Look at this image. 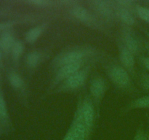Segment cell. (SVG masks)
Wrapping results in <instances>:
<instances>
[{"label": "cell", "mask_w": 149, "mask_h": 140, "mask_svg": "<svg viewBox=\"0 0 149 140\" xmlns=\"http://www.w3.org/2000/svg\"><path fill=\"white\" fill-rule=\"evenodd\" d=\"M41 60V55L39 52L33 51L30 52L26 57V64L31 68L36 66Z\"/></svg>", "instance_id": "9a60e30c"}, {"label": "cell", "mask_w": 149, "mask_h": 140, "mask_svg": "<svg viewBox=\"0 0 149 140\" xmlns=\"http://www.w3.org/2000/svg\"><path fill=\"white\" fill-rule=\"evenodd\" d=\"M132 106L135 108H148L149 96H146L138 98L132 103Z\"/></svg>", "instance_id": "ac0fdd59"}, {"label": "cell", "mask_w": 149, "mask_h": 140, "mask_svg": "<svg viewBox=\"0 0 149 140\" xmlns=\"http://www.w3.org/2000/svg\"><path fill=\"white\" fill-rule=\"evenodd\" d=\"M143 64L146 68L149 70V58H146L143 60Z\"/></svg>", "instance_id": "d4e9b609"}, {"label": "cell", "mask_w": 149, "mask_h": 140, "mask_svg": "<svg viewBox=\"0 0 149 140\" xmlns=\"http://www.w3.org/2000/svg\"><path fill=\"white\" fill-rule=\"evenodd\" d=\"M80 116L87 128H90L93 125V120H94V110L90 103L86 102L82 105Z\"/></svg>", "instance_id": "5b68a950"}, {"label": "cell", "mask_w": 149, "mask_h": 140, "mask_svg": "<svg viewBox=\"0 0 149 140\" xmlns=\"http://www.w3.org/2000/svg\"><path fill=\"white\" fill-rule=\"evenodd\" d=\"M44 30L43 26H38L32 28L26 34V40L29 43L34 42L42 34Z\"/></svg>", "instance_id": "7c38bea8"}, {"label": "cell", "mask_w": 149, "mask_h": 140, "mask_svg": "<svg viewBox=\"0 0 149 140\" xmlns=\"http://www.w3.org/2000/svg\"><path fill=\"white\" fill-rule=\"evenodd\" d=\"M81 61L79 62L73 63V64H66L63 66L60 67L58 69V73L55 77V80L56 82L61 81L63 80H66L71 76L74 75L75 73L79 71V69L81 68Z\"/></svg>", "instance_id": "3957f363"}, {"label": "cell", "mask_w": 149, "mask_h": 140, "mask_svg": "<svg viewBox=\"0 0 149 140\" xmlns=\"http://www.w3.org/2000/svg\"><path fill=\"white\" fill-rule=\"evenodd\" d=\"M120 60L122 64L127 68H132L135 64V59H134V55L127 48L123 47L120 50Z\"/></svg>", "instance_id": "30bf717a"}, {"label": "cell", "mask_w": 149, "mask_h": 140, "mask_svg": "<svg viewBox=\"0 0 149 140\" xmlns=\"http://www.w3.org/2000/svg\"><path fill=\"white\" fill-rule=\"evenodd\" d=\"M110 77L118 85L125 87L129 85L130 77L127 71L122 67L116 66L111 69Z\"/></svg>", "instance_id": "7a4b0ae2"}, {"label": "cell", "mask_w": 149, "mask_h": 140, "mask_svg": "<svg viewBox=\"0 0 149 140\" xmlns=\"http://www.w3.org/2000/svg\"><path fill=\"white\" fill-rule=\"evenodd\" d=\"M87 77V69L79 70L74 75L71 76L65 80L64 87L67 89H76L84 84Z\"/></svg>", "instance_id": "277c9868"}, {"label": "cell", "mask_w": 149, "mask_h": 140, "mask_svg": "<svg viewBox=\"0 0 149 140\" xmlns=\"http://www.w3.org/2000/svg\"><path fill=\"white\" fill-rule=\"evenodd\" d=\"M105 90H106V84L104 80L100 77L95 78L92 82L90 85V91L95 97L99 98L103 96Z\"/></svg>", "instance_id": "9c48e42d"}, {"label": "cell", "mask_w": 149, "mask_h": 140, "mask_svg": "<svg viewBox=\"0 0 149 140\" xmlns=\"http://www.w3.org/2000/svg\"><path fill=\"white\" fill-rule=\"evenodd\" d=\"M125 48H127L132 54L136 53L138 50V44L136 39L132 35L127 34L125 36Z\"/></svg>", "instance_id": "4fadbf2b"}, {"label": "cell", "mask_w": 149, "mask_h": 140, "mask_svg": "<svg viewBox=\"0 0 149 140\" xmlns=\"http://www.w3.org/2000/svg\"><path fill=\"white\" fill-rule=\"evenodd\" d=\"M8 79L11 85L15 88H20L23 85V79L17 73H10L8 76Z\"/></svg>", "instance_id": "e0dca14e"}, {"label": "cell", "mask_w": 149, "mask_h": 140, "mask_svg": "<svg viewBox=\"0 0 149 140\" xmlns=\"http://www.w3.org/2000/svg\"><path fill=\"white\" fill-rule=\"evenodd\" d=\"M148 36H149V33H148Z\"/></svg>", "instance_id": "f1b7e54d"}, {"label": "cell", "mask_w": 149, "mask_h": 140, "mask_svg": "<svg viewBox=\"0 0 149 140\" xmlns=\"http://www.w3.org/2000/svg\"><path fill=\"white\" fill-rule=\"evenodd\" d=\"M137 13L138 16L144 21L149 23V10L146 7L138 6L137 7Z\"/></svg>", "instance_id": "d6986e66"}, {"label": "cell", "mask_w": 149, "mask_h": 140, "mask_svg": "<svg viewBox=\"0 0 149 140\" xmlns=\"http://www.w3.org/2000/svg\"><path fill=\"white\" fill-rule=\"evenodd\" d=\"M24 50V46L21 41H15L11 50L12 56L15 61H17L22 55Z\"/></svg>", "instance_id": "2e32d148"}, {"label": "cell", "mask_w": 149, "mask_h": 140, "mask_svg": "<svg viewBox=\"0 0 149 140\" xmlns=\"http://www.w3.org/2000/svg\"><path fill=\"white\" fill-rule=\"evenodd\" d=\"M32 3H33V4H36V5H39V6H45V5H47L48 4H49V2L48 1H42V0H38V1H32Z\"/></svg>", "instance_id": "44dd1931"}, {"label": "cell", "mask_w": 149, "mask_h": 140, "mask_svg": "<svg viewBox=\"0 0 149 140\" xmlns=\"http://www.w3.org/2000/svg\"><path fill=\"white\" fill-rule=\"evenodd\" d=\"M73 15L77 19L79 20L80 21L84 22V23H90L93 20V17L91 14L89 13L88 10L83 7L82 6L77 5L73 7L71 10Z\"/></svg>", "instance_id": "52a82bcc"}, {"label": "cell", "mask_w": 149, "mask_h": 140, "mask_svg": "<svg viewBox=\"0 0 149 140\" xmlns=\"http://www.w3.org/2000/svg\"><path fill=\"white\" fill-rule=\"evenodd\" d=\"M93 4H94V7L95 10L97 11V13H99L100 15L104 16V17H111L112 15H113V12H112L110 6L106 1H94Z\"/></svg>", "instance_id": "8fae6325"}, {"label": "cell", "mask_w": 149, "mask_h": 140, "mask_svg": "<svg viewBox=\"0 0 149 140\" xmlns=\"http://www.w3.org/2000/svg\"><path fill=\"white\" fill-rule=\"evenodd\" d=\"M84 55V52L81 50H71L55 58L54 61V65L55 66L61 67L66 64L81 61Z\"/></svg>", "instance_id": "6da1fadb"}, {"label": "cell", "mask_w": 149, "mask_h": 140, "mask_svg": "<svg viewBox=\"0 0 149 140\" xmlns=\"http://www.w3.org/2000/svg\"><path fill=\"white\" fill-rule=\"evenodd\" d=\"M143 86L146 90H149V77H146L144 79V80L143 81Z\"/></svg>", "instance_id": "7402d4cb"}, {"label": "cell", "mask_w": 149, "mask_h": 140, "mask_svg": "<svg viewBox=\"0 0 149 140\" xmlns=\"http://www.w3.org/2000/svg\"><path fill=\"white\" fill-rule=\"evenodd\" d=\"M118 16L119 18L128 25H133L135 23V18L131 14L130 12L125 8H120L117 11Z\"/></svg>", "instance_id": "5bb4252c"}, {"label": "cell", "mask_w": 149, "mask_h": 140, "mask_svg": "<svg viewBox=\"0 0 149 140\" xmlns=\"http://www.w3.org/2000/svg\"><path fill=\"white\" fill-rule=\"evenodd\" d=\"M87 126L84 123L81 118H80L74 123L70 131L72 133L77 140H84L87 134Z\"/></svg>", "instance_id": "8992f818"}, {"label": "cell", "mask_w": 149, "mask_h": 140, "mask_svg": "<svg viewBox=\"0 0 149 140\" xmlns=\"http://www.w3.org/2000/svg\"><path fill=\"white\" fill-rule=\"evenodd\" d=\"M1 60H2V50L0 47V64L1 63Z\"/></svg>", "instance_id": "484cf974"}, {"label": "cell", "mask_w": 149, "mask_h": 140, "mask_svg": "<svg viewBox=\"0 0 149 140\" xmlns=\"http://www.w3.org/2000/svg\"><path fill=\"white\" fill-rule=\"evenodd\" d=\"M134 140H146V139L144 136L143 134H138Z\"/></svg>", "instance_id": "cb8c5ba5"}, {"label": "cell", "mask_w": 149, "mask_h": 140, "mask_svg": "<svg viewBox=\"0 0 149 140\" xmlns=\"http://www.w3.org/2000/svg\"><path fill=\"white\" fill-rule=\"evenodd\" d=\"M148 52H149V46H148Z\"/></svg>", "instance_id": "83f0119b"}, {"label": "cell", "mask_w": 149, "mask_h": 140, "mask_svg": "<svg viewBox=\"0 0 149 140\" xmlns=\"http://www.w3.org/2000/svg\"><path fill=\"white\" fill-rule=\"evenodd\" d=\"M1 28H2V25H1V23H0V29H1Z\"/></svg>", "instance_id": "4316f807"}, {"label": "cell", "mask_w": 149, "mask_h": 140, "mask_svg": "<svg viewBox=\"0 0 149 140\" xmlns=\"http://www.w3.org/2000/svg\"><path fill=\"white\" fill-rule=\"evenodd\" d=\"M15 41L14 36L10 32H4L0 37V47L4 52H8L13 48Z\"/></svg>", "instance_id": "ba28073f"}, {"label": "cell", "mask_w": 149, "mask_h": 140, "mask_svg": "<svg viewBox=\"0 0 149 140\" xmlns=\"http://www.w3.org/2000/svg\"><path fill=\"white\" fill-rule=\"evenodd\" d=\"M63 140H77V139H76V138L74 137V136L73 135L72 133H71V131H69V132L65 135V136L64 137Z\"/></svg>", "instance_id": "603a6c76"}, {"label": "cell", "mask_w": 149, "mask_h": 140, "mask_svg": "<svg viewBox=\"0 0 149 140\" xmlns=\"http://www.w3.org/2000/svg\"><path fill=\"white\" fill-rule=\"evenodd\" d=\"M0 118H7V105H6V102L4 101V97L1 94H0Z\"/></svg>", "instance_id": "ffe728a7"}]
</instances>
